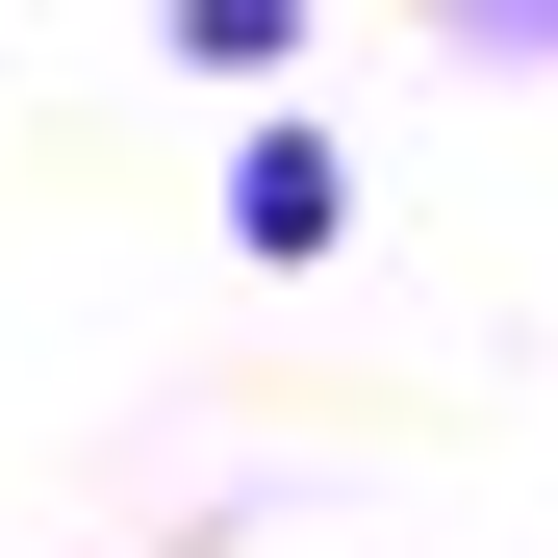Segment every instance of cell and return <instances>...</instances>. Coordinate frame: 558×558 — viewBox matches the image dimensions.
Returning a JSON list of instances; mask_svg holds the SVG:
<instances>
[{
	"instance_id": "7a4b0ae2",
	"label": "cell",
	"mask_w": 558,
	"mask_h": 558,
	"mask_svg": "<svg viewBox=\"0 0 558 558\" xmlns=\"http://www.w3.org/2000/svg\"><path fill=\"white\" fill-rule=\"evenodd\" d=\"M457 26H483V51H558V0H457Z\"/></svg>"
},
{
	"instance_id": "6da1fadb",
	"label": "cell",
	"mask_w": 558,
	"mask_h": 558,
	"mask_svg": "<svg viewBox=\"0 0 558 558\" xmlns=\"http://www.w3.org/2000/svg\"><path fill=\"white\" fill-rule=\"evenodd\" d=\"M279 26H305V0H178V51H204V76H279Z\"/></svg>"
}]
</instances>
